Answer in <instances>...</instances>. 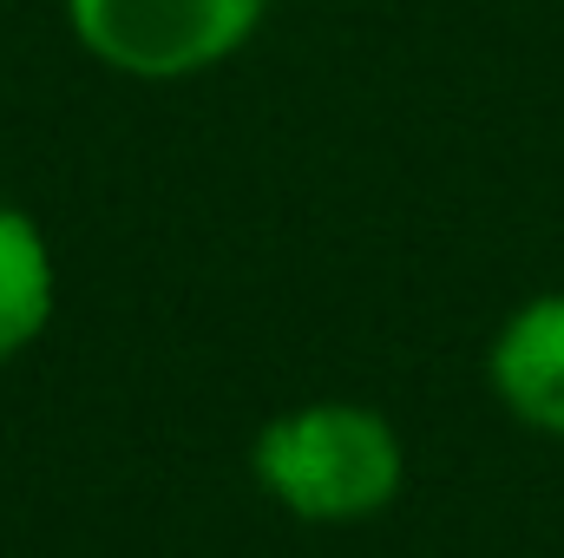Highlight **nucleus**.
<instances>
[{"label":"nucleus","instance_id":"obj_2","mask_svg":"<svg viewBox=\"0 0 564 558\" xmlns=\"http://www.w3.org/2000/svg\"><path fill=\"white\" fill-rule=\"evenodd\" d=\"M270 0H66L73 40L126 79H191L224 66Z\"/></svg>","mask_w":564,"mask_h":558},{"label":"nucleus","instance_id":"obj_4","mask_svg":"<svg viewBox=\"0 0 564 558\" xmlns=\"http://www.w3.org/2000/svg\"><path fill=\"white\" fill-rule=\"evenodd\" d=\"M53 315V250L40 224L0 204V362H13Z\"/></svg>","mask_w":564,"mask_h":558},{"label":"nucleus","instance_id":"obj_1","mask_svg":"<svg viewBox=\"0 0 564 558\" xmlns=\"http://www.w3.org/2000/svg\"><path fill=\"white\" fill-rule=\"evenodd\" d=\"M257 480L295 519H368L401 493V433L375 408L315 401L263 427Z\"/></svg>","mask_w":564,"mask_h":558},{"label":"nucleus","instance_id":"obj_3","mask_svg":"<svg viewBox=\"0 0 564 558\" xmlns=\"http://www.w3.org/2000/svg\"><path fill=\"white\" fill-rule=\"evenodd\" d=\"M486 375H492L499 401L525 427L564 440V289L532 296L506 315Z\"/></svg>","mask_w":564,"mask_h":558}]
</instances>
